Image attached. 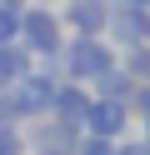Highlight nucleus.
<instances>
[{
	"instance_id": "9b49d317",
	"label": "nucleus",
	"mask_w": 150,
	"mask_h": 155,
	"mask_svg": "<svg viewBox=\"0 0 150 155\" xmlns=\"http://www.w3.org/2000/svg\"><path fill=\"white\" fill-rule=\"evenodd\" d=\"M120 140H100V135H80L75 140V155H115Z\"/></svg>"
},
{
	"instance_id": "ddd939ff",
	"label": "nucleus",
	"mask_w": 150,
	"mask_h": 155,
	"mask_svg": "<svg viewBox=\"0 0 150 155\" xmlns=\"http://www.w3.org/2000/svg\"><path fill=\"white\" fill-rule=\"evenodd\" d=\"M15 35H20V10L0 5V40H15Z\"/></svg>"
},
{
	"instance_id": "f257e3e1",
	"label": "nucleus",
	"mask_w": 150,
	"mask_h": 155,
	"mask_svg": "<svg viewBox=\"0 0 150 155\" xmlns=\"http://www.w3.org/2000/svg\"><path fill=\"white\" fill-rule=\"evenodd\" d=\"M115 60H120V50L105 35H70L65 50H60V75L75 80V85H95Z\"/></svg>"
},
{
	"instance_id": "f8f14e48",
	"label": "nucleus",
	"mask_w": 150,
	"mask_h": 155,
	"mask_svg": "<svg viewBox=\"0 0 150 155\" xmlns=\"http://www.w3.org/2000/svg\"><path fill=\"white\" fill-rule=\"evenodd\" d=\"M0 155H25V135L15 125H0Z\"/></svg>"
},
{
	"instance_id": "f3484780",
	"label": "nucleus",
	"mask_w": 150,
	"mask_h": 155,
	"mask_svg": "<svg viewBox=\"0 0 150 155\" xmlns=\"http://www.w3.org/2000/svg\"><path fill=\"white\" fill-rule=\"evenodd\" d=\"M0 5H15V10H25V5H30V0H0Z\"/></svg>"
},
{
	"instance_id": "7ed1b4c3",
	"label": "nucleus",
	"mask_w": 150,
	"mask_h": 155,
	"mask_svg": "<svg viewBox=\"0 0 150 155\" xmlns=\"http://www.w3.org/2000/svg\"><path fill=\"white\" fill-rule=\"evenodd\" d=\"M55 85L60 75L30 65L15 85H10V105H15V120H35V115H50V100H55Z\"/></svg>"
},
{
	"instance_id": "6e6552de",
	"label": "nucleus",
	"mask_w": 150,
	"mask_h": 155,
	"mask_svg": "<svg viewBox=\"0 0 150 155\" xmlns=\"http://www.w3.org/2000/svg\"><path fill=\"white\" fill-rule=\"evenodd\" d=\"M30 65L35 60H30V50H20V40H0V90H10Z\"/></svg>"
},
{
	"instance_id": "1a4fd4ad",
	"label": "nucleus",
	"mask_w": 150,
	"mask_h": 155,
	"mask_svg": "<svg viewBox=\"0 0 150 155\" xmlns=\"http://www.w3.org/2000/svg\"><path fill=\"white\" fill-rule=\"evenodd\" d=\"M120 70H125L135 85H150V45L145 40H140V45H125V50H120Z\"/></svg>"
},
{
	"instance_id": "f03ea898",
	"label": "nucleus",
	"mask_w": 150,
	"mask_h": 155,
	"mask_svg": "<svg viewBox=\"0 0 150 155\" xmlns=\"http://www.w3.org/2000/svg\"><path fill=\"white\" fill-rule=\"evenodd\" d=\"M20 50H30V60H50V55L65 50V25H60V10L50 5H25L20 10Z\"/></svg>"
},
{
	"instance_id": "2eb2a0df",
	"label": "nucleus",
	"mask_w": 150,
	"mask_h": 155,
	"mask_svg": "<svg viewBox=\"0 0 150 155\" xmlns=\"http://www.w3.org/2000/svg\"><path fill=\"white\" fill-rule=\"evenodd\" d=\"M115 155H150V140H140V135H135V140H120Z\"/></svg>"
},
{
	"instance_id": "423d86ee",
	"label": "nucleus",
	"mask_w": 150,
	"mask_h": 155,
	"mask_svg": "<svg viewBox=\"0 0 150 155\" xmlns=\"http://www.w3.org/2000/svg\"><path fill=\"white\" fill-rule=\"evenodd\" d=\"M85 110H90V90H85V85H75V80H60V85H55V100H50L55 125L85 135Z\"/></svg>"
},
{
	"instance_id": "20e7f679",
	"label": "nucleus",
	"mask_w": 150,
	"mask_h": 155,
	"mask_svg": "<svg viewBox=\"0 0 150 155\" xmlns=\"http://www.w3.org/2000/svg\"><path fill=\"white\" fill-rule=\"evenodd\" d=\"M135 115H130L125 100H110V95H90V110H85V135H100V140H125Z\"/></svg>"
},
{
	"instance_id": "4468645a",
	"label": "nucleus",
	"mask_w": 150,
	"mask_h": 155,
	"mask_svg": "<svg viewBox=\"0 0 150 155\" xmlns=\"http://www.w3.org/2000/svg\"><path fill=\"white\" fill-rule=\"evenodd\" d=\"M135 5V15H140V40L150 45V0H130Z\"/></svg>"
},
{
	"instance_id": "dca6fc26",
	"label": "nucleus",
	"mask_w": 150,
	"mask_h": 155,
	"mask_svg": "<svg viewBox=\"0 0 150 155\" xmlns=\"http://www.w3.org/2000/svg\"><path fill=\"white\" fill-rule=\"evenodd\" d=\"M140 140H150V115H145V120H140Z\"/></svg>"
},
{
	"instance_id": "0eeeda50",
	"label": "nucleus",
	"mask_w": 150,
	"mask_h": 155,
	"mask_svg": "<svg viewBox=\"0 0 150 155\" xmlns=\"http://www.w3.org/2000/svg\"><path fill=\"white\" fill-rule=\"evenodd\" d=\"M75 140H80L75 130H65V125L50 120V125H40L35 135H25V150L30 155H75Z\"/></svg>"
},
{
	"instance_id": "39448f33",
	"label": "nucleus",
	"mask_w": 150,
	"mask_h": 155,
	"mask_svg": "<svg viewBox=\"0 0 150 155\" xmlns=\"http://www.w3.org/2000/svg\"><path fill=\"white\" fill-rule=\"evenodd\" d=\"M65 35H105L110 25V0H65L60 5Z\"/></svg>"
},
{
	"instance_id": "9d476101",
	"label": "nucleus",
	"mask_w": 150,
	"mask_h": 155,
	"mask_svg": "<svg viewBox=\"0 0 150 155\" xmlns=\"http://www.w3.org/2000/svg\"><path fill=\"white\" fill-rule=\"evenodd\" d=\"M130 90H135V80H130V75L120 70V60H115V65H110V70L100 75V80H95V90H90V95H110V100H130Z\"/></svg>"
}]
</instances>
